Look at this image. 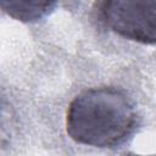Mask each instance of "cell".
<instances>
[{
  "label": "cell",
  "instance_id": "obj_1",
  "mask_svg": "<svg viewBox=\"0 0 156 156\" xmlns=\"http://www.w3.org/2000/svg\"><path fill=\"white\" fill-rule=\"evenodd\" d=\"M138 126V115L128 95L113 87L90 88L78 94L66 113L68 136L78 144L118 147Z\"/></svg>",
  "mask_w": 156,
  "mask_h": 156
},
{
  "label": "cell",
  "instance_id": "obj_2",
  "mask_svg": "<svg viewBox=\"0 0 156 156\" xmlns=\"http://www.w3.org/2000/svg\"><path fill=\"white\" fill-rule=\"evenodd\" d=\"M95 11L111 32L129 40L156 45V1H99Z\"/></svg>",
  "mask_w": 156,
  "mask_h": 156
},
{
  "label": "cell",
  "instance_id": "obj_3",
  "mask_svg": "<svg viewBox=\"0 0 156 156\" xmlns=\"http://www.w3.org/2000/svg\"><path fill=\"white\" fill-rule=\"evenodd\" d=\"M0 6L11 17L22 22H35L50 13L56 2L54 1H1Z\"/></svg>",
  "mask_w": 156,
  "mask_h": 156
},
{
  "label": "cell",
  "instance_id": "obj_4",
  "mask_svg": "<svg viewBox=\"0 0 156 156\" xmlns=\"http://www.w3.org/2000/svg\"><path fill=\"white\" fill-rule=\"evenodd\" d=\"M130 156H144V155H130ZM147 156H156V154L155 155H147Z\"/></svg>",
  "mask_w": 156,
  "mask_h": 156
}]
</instances>
